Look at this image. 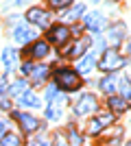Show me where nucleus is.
<instances>
[{
  "label": "nucleus",
  "instance_id": "f257e3e1",
  "mask_svg": "<svg viewBox=\"0 0 131 146\" xmlns=\"http://www.w3.org/2000/svg\"><path fill=\"white\" fill-rule=\"evenodd\" d=\"M55 81H57V85L61 87V90H66V92L79 90V87L83 85L81 76H79L76 72H72V70H57L55 72Z\"/></svg>",
  "mask_w": 131,
  "mask_h": 146
},
{
  "label": "nucleus",
  "instance_id": "f03ea898",
  "mask_svg": "<svg viewBox=\"0 0 131 146\" xmlns=\"http://www.w3.org/2000/svg\"><path fill=\"white\" fill-rule=\"evenodd\" d=\"M122 66H125V59L112 48L105 50L103 57H100V61H98V68L103 72H114V70H118V68H122Z\"/></svg>",
  "mask_w": 131,
  "mask_h": 146
},
{
  "label": "nucleus",
  "instance_id": "7ed1b4c3",
  "mask_svg": "<svg viewBox=\"0 0 131 146\" xmlns=\"http://www.w3.org/2000/svg\"><path fill=\"white\" fill-rule=\"evenodd\" d=\"M96 107H98L96 98H94L92 94H83V96L79 98V103L74 105V113L76 116H87V113H94Z\"/></svg>",
  "mask_w": 131,
  "mask_h": 146
},
{
  "label": "nucleus",
  "instance_id": "20e7f679",
  "mask_svg": "<svg viewBox=\"0 0 131 146\" xmlns=\"http://www.w3.org/2000/svg\"><path fill=\"white\" fill-rule=\"evenodd\" d=\"M70 33L72 31L68 29V26H63V24H57V26H53V29L48 31V39L55 46H59L61 48L63 44H68V39H70Z\"/></svg>",
  "mask_w": 131,
  "mask_h": 146
},
{
  "label": "nucleus",
  "instance_id": "39448f33",
  "mask_svg": "<svg viewBox=\"0 0 131 146\" xmlns=\"http://www.w3.org/2000/svg\"><path fill=\"white\" fill-rule=\"evenodd\" d=\"M11 116L20 122V127H22L24 133H33V131H37V129H39V120L35 116H31V113H15V111H13Z\"/></svg>",
  "mask_w": 131,
  "mask_h": 146
},
{
  "label": "nucleus",
  "instance_id": "423d86ee",
  "mask_svg": "<svg viewBox=\"0 0 131 146\" xmlns=\"http://www.w3.org/2000/svg\"><path fill=\"white\" fill-rule=\"evenodd\" d=\"M63 100H66V98H63L61 94H55V96L50 98V105L46 107V118H48V120H57V118H61Z\"/></svg>",
  "mask_w": 131,
  "mask_h": 146
},
{
  "label": "nucleus",
  "instance_id": "0eeeda50",
  "mask_svg": "<svg viewBox=\"0 0 131 146\" xmlns=\"http://www.w3.org/2000/svg\"><path fill=\"white\" fill-rule=\"evenodd\" d=\"M26 20L33 22V24H37V26H48V13L44 11V9H39V7L29 9L26 11Z\"/></svg>",
  "mask_w": 131,
  "mask_h": 146
},
{
  "label": "nucleus",
  "instance_id": "6e6552de",
  "mask_svg": "<svg viewBox=\"0 0 131 146\" xmlns=\"http://www.w3.org/2000/svg\"><path fill=\"white\" fill-rule=\"evenodd\" d=\"M48 55V44L46 42H35L31 48H24V57H33V59H44Z\"/></svg>",
  "mask_w": 131,
  "mask_h": 146
},
{
  "label": "nucleus",
  "instance_id": "1a4fd4ad",
  "mask_svg": "<svg viewBox=\"0 0 131 146\" xmlns=\"http://www.w3.org/2000/svg\"><path fill=\"white\" fill-rule=\"evenodd\" d=\"M29 76H31L33 85H42L44 81H46V76H48V68L46 66H33V70L29 72Z\"/></svg>",
  "mask_w": 131,
  "mask_h": 146
},
{
  "label": "nucleus",
  "instance_id": "9d476101",
  "mask_svg": "<svg viewBox=\"0 0 131 146\" xmlns=\"http://www.w3.org/2000/svg\"><path fill=\"white\" fill-rule=\"evenodd\" d=\"M112 120H114V116H112V113H103V116L94 118V120L90 122V133H92V135H94V133H98L100 129H105V127H107V124H109Z\"/></svg>",
  "mask_w": 131,
  "mask_h": 146
},
{
  "label": "nucleus",
  "instance_id": "9b49d317",
  "mask_svg": "<svg viewBox=\"0 0 131 146\" xmlns=\"http://www.w3.org/2000/svg\"><path fill=\"white\" fill-rule=\"evenodd\" d=\"M85 24L90 31H94V33H100L103 31V26H105V18L100 15V13H90L85 20Z\"/></svg>",
  "mask_w": 131,
  "mask_h": 146
},
{
  "label": "nucleus",
  "instance_id": "f8f14e48",
  "mask_svg": "<svg viewBox=\"0 0 131 146\" xmlns=\"http://www.w3.org/2000/svg\"><path fill=\"white\" fill-rule=\"evenodd\" d=\"M125 35H127V31H125V24L122 22H118L116 26H112V31H109V42L116 46V44H120L122 39H125Z\"/></svg>",
  "mask_w": 131,
  "mask_h": 146
},
{
  "label": "nucleus",
  "instance_id": "ddd939ff",
  "mask_svg": "<svg viewBox=\"0 0 131 146\" xmlns=\"http://www.w3.org/2000/svg\"><path fill=\"white\" fill-rule=\"evenodd\" d=\"M109 109H112L114 113H125V111L129 109V103H127L125 98L112 96V98H109Z\"/></svg>",
  "mask_w": 131,
  "mask_h": 146
},
{
  "label": "nucleus",
  "instance_id": "4468645a",
  "mask_svg": "<svg viewBox=\"0 0 131 146\" xmlns=\"http://www.w3.org/2000/svg\"><path fill=\"white\" fill-rule=\"evenodd\" d=\"M31 37H33V33H31V31H26L24 26H18V29H13V39H15L18 44H26L29 39H31Z\"/></svg>",
  "mask_w": 131,
  "mask_h": 146
},
{
  "label": "nucleus",
  "instance_id": "2eb2a0df",
  "mask_svg": "<svg viewBox=\"0 0 131 146\" xmlns=\"http://www.w3.org/2000/svg\"><path fill=\"white\" fill-rule=\"evenodd\" d=\"M18 98H20V103L24 105V107H39V98L35 96V94H31L29 90H26L24 94H20Z\"/></svg>",
  "mask_w": 131,
  "mask_h": 146
},
{
  "label": "nucleus",
  "instance_id": "dca6fc26",
  "mask_svg": "<svg viewBox=\"0 0 131 146\" xmlns=\"http://www.w3.org/2000/svg\"><path fill=\"white\" fill-rule=\"evenodd\" d=\"M87 46H90V39H85V37H83V39H79V42L72 46V50H68L66 55H68V57H79V55H83V52H85Z\"/></svg>",
  "mask_w": 131,
  "mask_h": 146
},
{
  "label": "nucleus",
  "instance_id": "f3484780",
  "mask_svg": "<svg viewBox=\"0 0 131 146\" xmlns=\"http://www.w3.org/2000/svg\"><path fill=\"white\" fill-rule=\"evenodd\" d=\"M116 87H118V83H116V79H114V76H105V79L100 81V90L105 92V94H114V92H116Z\"/></svg>",
  "mask_w": 131,
  "mask_h": 146
},
{
  "label": "nucleus",
  "instance_id": "a211bd4d",
  "mask_svg": "<svg viewBox=\"0 0 131 146\" xmlns=\"http://www.w3.org/2000/svg\"><path fill=\"white\" fill-rule=\"evenodd\" d=\"M94 63H96V55H87L83 61H79V72H81V74L90 72V70L94 68Z\"/></svg>",
  "mask_w": 131,
  "mask_h": 146
},
{
  "label": "nucleus",
  "instance_id": "6ab92c4d",
  "mask_svg": "<svg viewBox=\"0 0 131 146\" xmlns=\"http://www.w3.org/2000/svg\"><path fill=\"white\" fill-rule=\"evenodd\" d=\"M0 146H20V137L15 133H5L2 135V140H0Z\"/></svg>",
  "mask_w": 131,
  "mask_h": 146
},
{
  "label": "nucleus",
  "instance_id": "aec40b11",
  "mask_svg": "<svg viewBox=\"0 0 131 146\" xmlns=\"http://www.w3.org/2000/svg\"><path fill=\"white\" fill-rule=\"evenodd\" d=\"M26 92V81H15L11 87H9V96H20V94H24Z\"/></svg>",
  "mask_w": 131,
  "mask_h": 146
},
{
  "label": "nucleus",
  "instance_id": "412c9836",
  "mask_svg": "<svg viewBox=\"0 0 131 146\" xmlns=\"http://www.w3.org/2000/svg\"><path fill=\"white\" fill-rule=\"evenodd\" d=\"M2 59H5V66H7V70H11L13 61H15V52H13L11 48H7L5 52H2Z\"/></svg>",
  "mask_w": 131,
  "mask_h": 146
},
{
  "label": "nucleus",
  "instance_id": "4be33fe9",
  "mask_svg": "<svg viewBox=\"0 0 131 146\" xmlns=\"http://www.w3.org/2000/svg\"><path fill=\"white\" fill-rule=\"evenodd\" d=\"M68 142H70V146H81V142H83V137L79 133H76L74 129H70V135H68Z\"/></svg>",
  "mask_w": 131,
  "mask_h": 146
},
{
  "label": "nucleus",
  "instance_id": "5701e85b",
  "mask_svg": "<svg viewBox=\"0 0 131 146\" xmlns=\"http://www.w3.org/2000/svg\"><path fill=\"white\" fill-rule=\"evenodd\" d=\"M118 85H120V90H122V98L129 103V79H127V76H122Z\"/></svg>",
  "mask_w": 131,
  "mask_h": 146
},
{
  "label": "nucleus",
  "instance_id": "b1692460",
  "mask_svg": "<svg viewBox=\"0 0 131 146\" xmlns=\"http://www.w3.org/2000/svg\"><path fill=\"white\" fill-rule=\"evenodd\" d=\"M70 2H72V0H48V5L53 7V9H66Z\"/></svg>",
  "mask_w": 131,
  "mask_h": 146
},
{
  "label": "nucleus",
  "instance_id": "393cba45",
  "mask_svg": "<svg viewBox=\"0 0 131 146\" xmlns=\"http://www.w3.org/2000/svg\"><path fill=\"white\" fill-rule=\"evenodd\" d=\"M83 11H85V7H83V5H76L74 9H72V11L68 13V18H70V20H76V18H79V15H81Z\"/></svg>",
  "mask_w": 131,
  "mask_h": 146
},
{
  "label": "nucleus",
  "instance_id": "a878e982",
  "mask_svg": "<svg viewBox=\"0 0 131 146\" xmlns=\"http://www.w3.org/2000/svg\"><path fill=\"white\" fill-rule=\"evenodd\" d=\"M0 109H11V100H9V103H7V98H0Z\"/></svg>",
  "mask_w": 131,
  "mask_h": 146
},
{
  "label": "nucleus",
  "instance_id": "bb28decb",
  "mask_svg": "<svg viewBox=\"0 0 131 146\" xmlns=\"http://www.w3.org/2000/svg\"><path fill=\"white\" fill-rule=\"evenodd\" d=\"M37 146H53V144H50L48 137H39V140H37Z\"/></svg>",
  "mask_w": 131,
  "mask_h": 146
},
{
  "label": "nucleus",
  "instance_id": "cd10ccee",
  "mask_svg": "<svg viewBox=\"0 0 131 146\" xmlns=\"http://www.w3.org/2000/svg\"><path fill=\"white\" fill-rule=\"evenodd\" d=\"M31 70H33V63H29V61H26L24 66H22V72H24V74H29Z\"/></svg>",
  "mask_w": 131,
  "mask_h": 146
},
{
  "label": "nucleus",
  "instance_id": "c85d7f7f",
  "mask_svg": "<svg viewBox=\"0 0 131 146\" xmlns=\"http://www.w3.org/2000/svg\"><path fill=\"white\" fill-rule=\"evenodd\" d=\"M5 90H7V79H5V76H0V94H2Z\"/></svg>",
  "mask_w": 131,
  "mask_h": 146
},
{
  "label": "nucleus",
  "instance_id": "c756f323",
  "mask_svg": "<svg viewBox=\"0 0 131 146\" xmlns=\"http://www.w3.org/2000/svg\"><path fill=\"white\" fill-rule=\"evenodd\" d=\"M57 146H63V140H61V137H57Z\"/></svg>",
  "mask_w": 131,
  "mask_h": 146
}]
</instances>
